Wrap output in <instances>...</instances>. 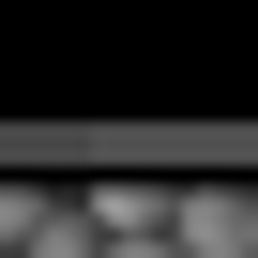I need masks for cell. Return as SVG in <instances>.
Wrapping results in <instances>:
<instances>
[{
    "mask_svg": "<svg viewBox=\"0 0 258 258\" xmlns=\"http://www.w3.org/2000/svg\"><path fill=\"white\" fill-rule=\"evenodd\" d=\"M31 213H46V182H0V243H31Z\"/></svg>",
    "mask_w": 258,
    "mask_h": 258,
    "instance_id": "3",
    "label": "cell"
},
{
    "mask_svg": "<svg viewBox=\"0 0 258 258\" xmlns=\"http://www.w3.org/2000/svg\"><path fill=\"white\" fill-rule=\"evenodd\" d=\"M106 258H182V243H106Z\"/></svg>",
    "mask_w": 258,
    "mask_h": 258,
    "instance_id": "4",
    "label": "cell"
},
{
    "mask_svg": "<svg viewBox=\"0 0 258 258\" xmlns=\"http://www.w3.org/2000/svg\"><path fill=\"white\" fill-rule=\"evenodd\" d=\"M167 243H182V258H258V198H243V182H182Z\"/></svg>",
    "mask_w": 258,
    "mask_h": 258,
    "instance_id": "1",
    "label": "cell"
},
{
    "mask_svg": "<svg viewBox=\"0 0 258 258\" xmlns=\"http://www.w3.org/2000/svg\"><path fill=\"white\" fill-rule=\"evenodd\" d=\"M167 213H182V182H91V228L106 243H167Z\"/></svg>",
    "mask_w": 258,
    "mask_h": 258,
    "instance_id": "2",
    "label": "cell"
}]
</instances>
